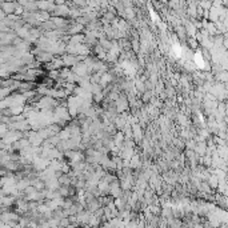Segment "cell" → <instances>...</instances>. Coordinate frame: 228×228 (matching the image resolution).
Listing matches in <instances>:
<instances>
[{"label":"cell","instance_id":"1","mask_svg":"<svg viewBox=\"0 0 228 228\" xmlns=\"http://www.w3.org/2000/svg\"><path fill=\"white\" fill-rule=\"evenodd\" d=\"M76 72H78L79 75H84V73H86V67H84V65H79V67H76Z\"/></svg>","mask_w":228,"mask_h":228}]
</instances>
